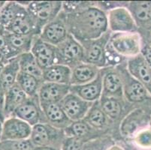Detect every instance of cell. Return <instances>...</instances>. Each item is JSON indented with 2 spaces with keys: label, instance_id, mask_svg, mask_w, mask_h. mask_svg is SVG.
Instances as JSON below:
<instances>
[{
  "label": "cell",
  "instance_id": "6da1fadb",
  "mask_svg": "<svg viewBox=\"0 0 151 150\" xmlns=\"http://www.w3.org/2000/svg\"><path fill=\"white\" fill-rule=\"evenodd\" d=\"M65 15L69 34L79 42L96 39L108 31L107 14L99 8L95 2Z\"/></svg>",
  "mask_w": 151,
  "mask_h": 150
},
{
  "label": "cell",
  "instance_id": "7a4b0ae2",
  "mask_svg": "<svg viewBox=\"0 0 151 150\" xmlns=\"http://www.w3.org/2000/svg\"><path fill=\"white\" fill-rule=\"evenodd\" d=\"M138 32L111 33L105 51V68L116 67L141 53Z\"/></svg>",
  "mask_w": 151,
  "mask_h": 150
},
{
  "label": "cell",
  "instance_id": "3957f363",
  "mask_svg": "<svg viewBox=\"0 0 151 150\" xmlns=\"http://www.w3.org/2000/svg\"><path fill=\"white\" fill-rule=\"evenodd\" d=\"M62 6L61 1H30L27 11L32 22L41 34L42 29L60 14Z\"/></svg>",
  "mask_w": 151,
  "mask_h": 150
},
{
  "label": "cell",
  "instance_id": "277c9868",
  "mask_svg": "<svg viewBox=\"0 0 151 150\" xmlns=\"http://www.w3.org/2000/svg\"><path fill=\"white\" fill-rule=\"evenodd\" d=\"M65 137L63 129L47 123H38L32 126L29 139L34 146H51L60 150Z\"/></svg>",
  "mask_w": 151,
  "mask_h": 150
},
{
  "label": "cell",
  "instance_id": "5b68a950",
  "mask_svg": "<svg viewBox=\"0 0 151 150\" xmlns=\"http://www.w3.org/2000/svg\"><path fill=\"white\" fill-rule=\"evenodd\" d=\"M116 67H117L121 75L123 97L126 101L134 106L150 100L151 95L146 88L129 73L126 68V62Z\"/></svg>",
  "mask_w": 151,
  "mask_h": 150
},
{
  "label": "cell",
  "instance_id": "8992f818",
  "mask_svg": "<svg viewBox=\"0 0 151 150\" xmlns=\"http://www.w3.org/2000/svg\"><path fill=\"white\" fill-rule=\"evenodd\" d=\"M111 35L108 30L96 39L81 42L84 51L83 62L94 65L99 68H105V51Z\"/></svg>",
  "mask_w": 151,
  "mask_h": 150
},
{
  "label": "cell",
  "instance_id": "52a82bcc",
  "mask_svg": "<svg viewBox=\"0 0 151 150\" xmlns=\"http://www.w3.org/2000/svg\"><path fill=\"white\" fill-rule=\"evenodd\" d=\"M57 47L58 64L64 65L72 69L78 65L83 62L84 51L83 46L71 35H68Z\"/></svg>",
  "mask_w": 151,
  "mask_h": 150
},
{
  "label": "cell",
  "instance_id": "ba28073f",
  "mask_svg": "<svg viewBox=\"0 0 151 150\" xmlns=\"http://www.w3.org/2000/svg\"><path fill=\"white\" fill-rule=\"evenodd\" d=\"M106 14L108 30L111 33L138 32V26L126 7L114 8Z\"/></svg>",
  "mask_w": 151,
  "mask_h": 150
},
{
  "label": "cell",
  "instance_id": "9c48e42d",
  "mask_svg": "<svg viewBox=\"0 0 151 150\" xmlns=\"http://www.w3.org/2000/svg\"><path fill=\"white\" fill-rule=\"evenodd\" d=\"M66 23V15L62 11L53 20L42 29L39 38L45 42L57 47L69 35Z\"/></svg>",
  "mask_w": 151,
  "mask_h": 150
},
{
  "label": "cell",
  "instance_id": "30bf717a",
  "mask_svg": "<svg viewBox=\"0 0 151 150\" xmlns=\"http://www.w3.org/2000/svg\"><path fill=\"white\" fill-rule=\"evenodd\" d=\"M99 104L108 119L118 129L120 122L125 116L135 108L134 105L129 104L124 98L101 97Z\"/></svg>",
  "mask_w": 151,
  "mask_h": 150
},
{
  "label": "cell",
  "instance_id": "8fae6325",
  "mask_svg": "<svg viewBox=\"0 0 151 150\" xmlns=\"http://www.w3.org/2000/svg\"><path fill=\"white\" fill-rule=\"evenodd\" d=\"M147 125L146 114L141 108L135 107L129 113L119 126V134L125 140H132Z\"/></svg>",
  "mask_w": 151,
  "mask_h": 150
},
{
  "label": "cell",
  "instance_id": "7c38bea8",
  "mask_svg": "<svg viewBox=\"0 0 151 150\" xmlns=\"http://www.w3.org/2000/svg\"><path fill=\"white\" fill-rule=\"evenodd\" d=\"M83 120L93 129L103 135L112 136L116 131L119 134V129L111 122L100 106L99 101L94 102L86 114ZM120 135V134H119ZM113 137V136H112Z\"/></svg>",
  "mask_w": 151,
  "mask_h": 150
},
{
  "label": "cell",
  "instance_id": "4fadbf2b",
  "mask_svg": "<svg viewBox=\"0 0 151 150\" xmlns=\"http://www.w3.org/2000/svg\"><path fill=\"white\" fill-rule=\"evenodd\" d=\"M12 116L22 119L32 127L38 123H46L38 96L28 98L27 101L15 110Z\"/></svg>",
  "mask_w": 151,
  "mask_h": 150
},
{
  "label": "cell",
  "instance_id": "5bb4252c",
  "mask_svg": "<svg viewBox=\"0 0 151 150\" xmlns=\"http://www.w3.org/2000/svg\"><path fill=\"white\" fill-rule=\"evenodd\" d=\"M102 75V94L101 97H123V85L121 75L117 67L101 68Z\"/></svg>",
  "mask_w": 151,
  "mask_h": 150
},
{
  "label": "cell",
  "instance_id": "9a60e30c",
  "mask_svg": "<svg viewBox=\"0 0 151 150\" xmlns=\"http://www.w3.org/2000/svg\"><path fill=\"white\" fill-rule=\"evenodd\" d=\"M32 129V127L27 122L15 116H10L6 118L2 123V137L0 141L29 139Z\"/></svg>",
  "mask_w": 151,
  "mask_h": 150
},
{
  "label": "cell",
  "instance_id": "2e32d148",
  "mask_svg": "<svg viewBox=\"0 0 151 150\" xmlns=\"http://www.w3.org/2000/svg\"><path fill=\"white\" fill-rule=\"evenodd\" d=\"M31 52L42 71L58 64L57 47L42 41L39 36L34 38Z\"/></svg>",
  "mask_w": 151,
  "mask_h": 150
},
{
  "label": "cell",
  "instance_id": "e0dca14e",
  "mask_svg": "<svg viewBox=\"0 0 151 150\" xmlns=\"http://www.w3.org/2000/svg\"><path fill=\"white\" fill-rule=\"evenodd\" d=\"M93 104L70 92L60 102L63 110L71 122L83 119Z\"/></svg>",
  "mask_w": 151,
  "mask_h": 150
},
{
  "label": "cell",
  "instance_id": "ac0fdd59",
  "mask_svg": "<svg viewBox=\"0 0 151 150\" xmlns=\"http://www.w3.org/2000/svg\"><path fill=\"white\" fill-rule=\"evenodd\" d=\"M126 68L132 76L139 81L151 95V67L140 53L126 61Z\"/></svg>",
  "mask_w": 151,
  "mask_h": 150
},
{
  "label": "cell",
  "instance_id": "d6986e66",
  "mask_svg": "<svg viewBox=\"0 0 151 150\" xmlns=\"http://www.w3.org/2000/svg\"><path fill=\"white\" fill-rule=\"evenodd\" d=\"M5 40L8 44L7 59L10 60L17 58L23 53L31 51L34 38L36 36L21 35L4 32Z\"/></svg>",
  "mask_w": 151,
  "mask_h": 150
},
{
  "label": "cell",
  "instance_id": "ffe728a7",
  "mask_svg": "<svg viewBox=\"0 0 151 150\" xmlns=\"http://www.w3.org/2000/svg\"><path fill=\"white\" fill-rule=\"evenodd\" d=\"M70 85L43 82L38 93L40 104L60 103L69 93Z\"/></svg>",
  "mask_w": 151,
  "mask_h": 150
},
{
  "label": "cell",
  "instance_id": "44dd1931",
  "mask_svg": "<svg viewBox=\"0 0 151 150\" xmlns=\"http://www.w3.org/2000/svg\"><path fill=\"white\" fill-rule=\"evenodd\" d=\"M70 93L79 96L88 102L99 101L102 94V75L101 70L98 77L91 82L78 86H70Z\"/></svg>",
  "mask_w": 151,
  "mask_h": 150
},
{
  "label": "cell",
  "instance_id": "7402d4cb",
  "mask_svg": "<svg viewBox=\"0 0 151 150\" xmlns=\"http://www.w3.org/2000/svg\"><path fill=\"white\" fill-rule=\"evenodd\" d=\"M40 105L46 123L50 126L64 130L72 122L64 112L60 103L44 104Z\"/></svg>",
  "mask_w": 151,
  "mask_h": 150
},
{
  "label": "cell",
  "instance_id": "603a6c76",
  "mask_svg": "<svg viewBox=\"0 0 151 150\" xmlns=\"http://www.w3.org/2000/svg\"><path fill=\"white\" fill-rule=\"evenodd\" d=\"M127 8L132 15L138 29L151 27V2L129 1Z\"/></svg>",
  "mask_w": 151,
  "mask_h": 150
},
{
  "label": "cell",
  "instance_id": "cb8c5ba5",
  "mask_svg": "<svg viewBox=\"0 0 151 150\" xmlns=\"http://www.w3.org/2000/svg\"><path fill=\"white\" fill-rule=\"evenodd\" d=\"M101 68L94 65L82 62L71 69L70 86H78L91 82L98 77Z\"/></svg>",
  "mask_w": 151,
  "mask_h": 150
},
{
  "label": "cell",
  "instance_id": "d4e9b609",
  "mask_svg": "<svg viewBox=\"0 0 151 150\" xmlns=\"http://www.w3.org/2000/svg\"><path fill=\"white\" fill-rule=\"evenodd\" d=\"M5 31L21 35H32V36L40 35L39 32L36 29L33 23L32 22L27 8L5 29Z\"/></svg>",
  "mask_w": 151,
  "mask_h": 150
},
{
  "label": "cell",
  "instance_id": "484cf974",
  "mask_svg": "<svg viewBox=\"0 0 151 150\" xmlns=\"http://www.w3.org/2000/svg\"><path fill=\"white\" fill-rule=\"evenodd\" d=\"M28 98L27 95L22 90L17 83L9 89H7L3 107L5 119L12 116L15 110L24 101H27Z\"/></svg>",
  "mask_w": 151,
  "mask_h": 150
},
{
  "label": "cell",
  "instance_id": "4316f807",
  "mask_svg": "<svg viewBox=\"0 0 151 150\" xmlns=\"http://www.w3.org/2000/svg\"><path fill=\"white\" fill-rule=\"evenodd\" d=\"M64 133L66 137H77L86 142L102 136H106L93 129L83 119L71 122L68 127L64 129Z\"/></svg>",
  "mask_w": 151,
  "mask_h": 150
},
{
  "label": "cell",
  "instance_id": "83f0119b",
  "mask_svg": "<svg viewBox=\"0 0 151 150\" xmlns=\"http://www.w3.org/2000/svg\"><path fill=\"white\" fill-rule=\"evenodd\" d=\"M71 69L66 65L56 64L42 71L44 82L54 83L58 84L70 85Z\"/></svg>",
  "mask_w": 151,
  "mask_h": 150
},
{
  "label": "cell",
  "instance_id": "f1b7e54d",
  "mask_svg": "<svg viewBox=\"0 0 151 150\" xmlns=\"http://www.w3.org/2000/svg\"><path fill=\"white\" fill-rule=\"evenodd\" d=\"M43 80L20 71L17 79V83L29 98L38 96V90L43 83Z\"/></svg>",
  "mask_w": 151,
  "mask_h": 150
},
{
  "label": "cell",
  "instance_id": "f546056e",
  "mask_svg": "<svg viewBox=\"0 0 151 150\" xmlns=\"http://www.w3.org/2000/svg\"><path fill=\"white\" fill-rule=\"evenodd\" d=\"M20 71V66L17 58L10 60L5 65L0 74V81L5 90L7 91V89H9L17 83V76Z\"/></svg>",
  "mask_w": 151,
  "mask_h": 150
},
{
  "label": "cell",
  "instance_id": "4dcf8cb0",
  "mask_svg": "<svg viewBox=\"0 0 151 150\" xmlns=\"http://www.w3.org/2000/svg\"><path fill=\"white\" fill-rule=\"evenodd\" d=\"M26 7L20 5L17 1H9L0 11V23L6 28L20 14L26 10Z\"/></svg>",
  "mask_w": 151,
  "mask_h": 150
},
{
  "label": "cell",
  "instance_id": "1f68e13d",
  "mask_svg": "<svg viewBox=\"0 0 151 150\" xmlns=\"http://www.w3.org/2000/svg\"><path fill=\"white\" fill-rule=\"evenodd\" d=\"M20 71L42 79V69L38 65L31 52L21 54L17 57Z\"/></svg>",
  "mask_w": 151,
  "mask_h": 150
},
{
  "label": "cell",
  "instance_id": "d6a6232c",
  "mask_svg": "<svg viewBox=\"0 0 151 150\" xmlns=\"http://www.w3.org/2000/svg\"><path fill=\"white\" fill-rule=\"evenodd\" d=\"M114 144L115 142L112 136H102L86 142L82 150H108Z\"/></svg>",
  "mask_w": 151,
  "mask_h": 150
},
{
  "label": "cell",
  "instance_id": "836d02e7",
  "mask_svg": "<svg viewBox=\"0 0 151 150\" xmlns=\"http://www.w3.org/2000/svg\"><path fill=\"white\" fill-rule=\"evenodd\" d=\"M33 147L30 139L0 141V148L3 150H32Z\"/></svg>",
  "mask_w": 151,
  "mask_h": 150
},
{
  "label": "cell",
  "instance_id": "e575fe53",
  "mask_svg": "<svg viewBox=\"0 0 151 150\" xmlns=\"http://www.w3.org/2000/svg\"><path fill=\"white\" fill-rule=\"evenodd\" d=\"M132 141L138 148L151 150V128L146 127L140 131Z\"/></svg>",
  "mask_w": 151,
  "mask_h": 150
},
{
  "label": "cell",
  "instance_id": "d590c367",
  "mask_svg": "<svg viewBox=\"0 0 151 150\" xmlns=\"http://www.w3.org/2000/svg\"><path fill=\"white\" fill-rule=\"evenodd\" d=\"M92 2L90 1H64L63 2L62 11L65 14L73 13L91 5Z\"/></svg>",
  "mask_w": 151,
  "mask_h": 150
},
{
  "label": "cell",
  "instance_id": "8d00e7d4",
  "mask_svg": "<svg viewBox=\"0 0 151 150\" xmlns=\"http://www.w3.org/2000/svg\"><path fill=\"white\" fill-rule=\"evenodd\" d=\"M86 141L74 137H66L60 150H82Z\"/></svg>",
  "mask_w": 151,
  "mask_h": 150
},
{
  "label": "cell",
  "instance_id": "74e56055",
  "mask_svg": "<svg viewBox=\"0 0 151 150\" xmlns=\"http://www.w3.org/2000/svg\"><path fill=\"white\" fill-rule=\"evenodd\" d=\"M96 5L105 13L109 11L120 7L128 6L129 2H108V1H101V2H95Z\"/></svg>",
  "mask_w": 151,
  "mask_h": 150
},
{
  "label": "cell",
  "instance_id": "f35d334b",
  "mask_svg": "<svg viewBox=\"0 0 151 150\" xmlns=\"http://www.w3.org/2000/svg\"><path fill=\"white\" fill-rule=\"evenodd\" d=\"M138 32L142 41V45L151 47V27L147 28L138 29Z\"/></svg>",
  "mask_w": 151,
  "mask_h": 150
},
{
  "label": "cell",
  "instance_id": "ab89813d",
  "mask_svg": "<svg viewBox=\"0 0 151 150\" xmlns=\"http://www.w3.org/2000/svg\"><path fill=\"white\" fill-rule=\"evenodd\" d=\"M141 53L145 57L147 62L151 67V47L147 46V45H142Z\"/></svg>",
  "mask_w": 151,
  "mask_h": 150
},
{
  "label": "cell",
  "instance_id": "60d3db41",
  "mask_svg": "<svg viewBox=\"0 0 151 150\" xmlns=\"http://www.w3.org/2000/svg\"><path fill=\"white\" fill-rule=\"evenodd\" d=\"M0 50L3 52L5 56H6L7 52H8V44H7V41L5 40V35H4V32L0 33Z\"/></svg>",
  "mask_w": 151,
  "mask_h": 150
},
{
  "label": "cell",
  "instance_id": "b9f144b4",
  "mask_svg": "<svg viewBox=\"0 0 151 150\" xmlns=\"http://www.w3.org/2000/svg\"><path fill=\"white\" fill-rule=\"evenodd\" d=\"M5 93H6V90H5L3 85L2 84V83L0 81V106H1L2 109H3L4 102H5Z\"/></svg>",
  "mask_w": 151,
  "mask_h": 150
},
{
  "label": "cell",
  "instance_id": "7bdbcfd3",
  "mask_svg": "<svg viewBox=\"0 0 151 150\" xmlns=\"http://www.w3.org/2000/svg\"><path fill=\"white\" fill-rule=\"evenodd\" d=\"M9 62V61L8 60V59H7L6 56L5 55V53L0 50V62L2 63V64H4V65H6L7 63Z\"/></svg>",
  "mask_w": 151,
  "mask_h": 150
},
{
  "label": "cell",
  "instance_id": "ee69618b",
  "mask_svg": "<svg viewBox=\"0 0 151 150\" xmlns=\"http://www.w3.org/2000/svg\"><path fill=\"white\" fill-rule=\"evenodd\" d=\"M32 150H59L51 146H34Z\"/></svg>",
  "mask_w": 151,
  "mask_h": 150
},
{
  "label": "cell",
  "instance_id": "f6af8a7d",
  "mask_svg": "<svg viewBox=\"0 0 151 150\" xmlns=\"http://www.w3.org/2000/svg\"><path fill=\"white\" fill-rule=\"evenodd\" d=\"M108 150H124V149L120 145H118V144H115L113 146H111Z\"/></svg>",
  "mask_w": 151,
  "mask_h": 150
},
{
  "label": "cell",
  "instance_id": "bcb514c9",
  "mask_svg": "<svg viewBox=\"0 0 151 150\" xmlns=\"http://www.w3.org/2000/svg\"><path fill=\"white\" fill-rule=\"evenodd\" d=\"M0 119H2L3 122L4 120H5V116H4V114H3V109L1 107V106H0Z\"/></svg>",
  "mask_w": 151,
  "mask_h": 150
},
{
  "label": "cell",
  "instance_id": "7dc6e473",
  "mask_svg": "<svg viewBox=\"0 0 151 150\" xmlns=\"http://www.w3.org/2000/svg\"><path fill=\"white\" fill-rule=\"evenodd\" d=\"M2 123L3 121L0 119V140H1V137H2Z\"/></svg>",
  "mask_w": 151,
  "mask_h": 150
},
{
  "label": "cell",
  "instance_id": "c3c4849f",
  "mask_svg": "<svg viewBox=\"0 0 151 150\" xmlns=\"http://www.w3.org/2000/svg\"><path fill=\"white\" fill-rule=\"evenodd\" d=\"M7 1H0V11L2 10V8H3L4 5L6 4Z\"/></svg>",
  "mask_w": 151,
  "mask_h": 150
},
{
  "label": "cell",
  "instance_id": "681fc988",
  "mask_svg": "<svg viewBox=\"0 0 151 150\" xmlns=\"http://www.w3.org/2000/svg\"><path fill=\"white\" fill-rule=\"evenodd\" d=\"M5 65H4V64H2V63L0 62V74H1L2 71V70H3V68H4V67H5Z\"/></svg>",
  "mask_w": 151,
  "mask_h": 150
},
{
  "label": "cell",
  "instance_id": "f907efd6",
  "mask_svg": "<svg viewBox=\"0 0 151 150\" xmlns=\"http://www.w3.org/2000/svg\"><path fill=\"white\" fill-rule=\"evenodd\" d=\"M4 32H5V29H4V27L0 23V33H3Z\"/></svg>",
  "mask_w": 151,
  "mask_h": 150
},
{
  "label": "cell",
  "instance_id": "816d5d0a",
  "mask_svg": "<svg viewBox=\"0 0 151 150\" xmlns=\"http://www.w3.org/2000/svg\"><path fill=\"white\" fill-rule=\"evenodd\" d=\"M0 150H3L2 148H0Z\"/></svg>",
  "mask_w": 151,
  "mask_h": 150
}]
</instances>
